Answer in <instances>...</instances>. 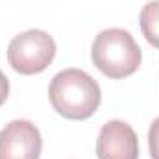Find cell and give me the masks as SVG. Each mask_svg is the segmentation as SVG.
<instances>
[{
	"label": "cell",
	"mask_w": 159,
	"mask_h": 159,
	"mask_svg": "<svg viewBox=\"0 0 159 159\" xmlns=\"http://www.w3.org/2000/svg\"><path fill=\"white\" fill-rule=\"evenodd\" d=\"M41 150V131L34 122L17 119L2 128L0 159H39Z\"/></svg>",
	"instance_id": "4"
},
{
	"label": "cell",
	"mask_w": 159,
	"mask_h": 159,
	"mask_svg": "<svg viewBox=\"0 0 159 159\" xmlns=\"http://www.w3.org/2000/svg\"><path fill=\"white\" fill-rule=\"evenodd\" d=\"M56 57V41L44 30H28L15 35L7 46V61L19 74L32 76L48 69Z\"/></svg>",
	"instance_id": "3"
},
{
	"label": "cell",
	"mask_w": 159,
	"mask_h": 159,
	"mask_svg": "<svg viewBox=\"0 0 159 159\" xmlns=\"http://www.w3.org/2000/svg\"><path fill=\"white\" fill-rule=\"evenodd\" d=\"M52 107L65 119H89L102 102V91L96 80L85 70L65 69L57 72L48 87Z\"/></svg>",
	"instance_id": "1"
},
{
	"label": "cell",
	"mask_w": 159,
	"mask_h": 159,
	"mask_svg": "<svg viewBox=\"0 0 159 159\" xmlns=\"http://www.w3.org/2000/svg\"><path fill=\"white\" fill-rule=\"evenodd\" d=\"M148 146L152 159H159V117L152 122L148 129Z\"/></svg>",
	"instance_id": "7"
},
{
	"label": "cell",
	"mask_w": 159,
	"mask_h": 159,
	"mask_svg": "<svg viewBox=\"0 0 159 159\" xmlns=\"http://www.w3.org/2000/svg\"><path fill=\"white\" fill-rule=\"evenodd\" d=\"M98 159H139V139L124 120H109L102 126L96 141Z\"/></svg>",
	"instance_id": "5"
},
{
	"label": "cell",
	"mask_w": 159,
	"mask_h": 159,
	"mask_svg": "<svg viewBox=\"0 0 159 159\" xmlns=\"http://www.w3.org/2000/svg\"><path fill=\"white\" fill-rule=\"evenodd\" d=\"M139 20L144 39L159 50V0H150L141 9Z\"/></svg>",
	"instance_id": "6"
},
{
	"label": "cell",
	"mask_w": 159,
	"mask_h": 159,
	"mask_svg": "<svg viewBox=\"0 0 159 159\" xmlns=\"http://www.w3.org/2000/svg\"><path fill=\"white\" fill-rule=\"evenodd\" d=\"M91 59L104 76L122 80L139 69L143 52L129 32L122 28H107L93 41Z\"/></svg>",
	"instance_id": "2"
},
{
	"label": "cell",
	"mask_w": 159,
	"mask_h": 159,
	"mask_svg": "<svg viewBox=\"0 0 159 159\" xmlns=\"http://www.w3.org/2000/svg\"><path fill=\"white\" fill-rule=\"evenodd\" d=\"M7 94H9V80L0 70V106L7 100Z\"/></svg>",
	"instance_id": "8"
}]
</instances>
